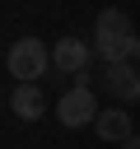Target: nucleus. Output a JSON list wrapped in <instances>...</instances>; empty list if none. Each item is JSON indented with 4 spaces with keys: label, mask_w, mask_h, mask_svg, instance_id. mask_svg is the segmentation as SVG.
I'll return each instance as SVG.
<instances>
[{
    "label": "nucleus",
    "mask_w": 140,
    "mask_h": 149,
    "mask_svg": "<svg viewBox=\"0 0 140 149\" xmlns=\"http://www.w3.org/2000/svg\"><path fill=\"white\" fill-rule=\"evenodd\" d=\"M93 51L103 56V65H121L135 56V28L126 19V9H103L98 23H93Z\"/></svg>",
    "instance_id": "1"
},
{
    "label": "nucleus",
    "mask_w": 140,
    "mask_h": 149,
    "mask_svg": "<svg viewBox=\"0 0 140 149\" xmlns=\"http://www.w3.org/2000/svg\"><path fill=\"white\" fill-rule=\"evenodd\" d=\"M5 65H9V74H14L19 84H37V79L47 74V65H51V51H47L42 37H19V42L5 51Z\"/></svg>",
    "instance_id": "2"
},
{
    "label": "nucleus",
    "mask_w": 140,
    "mask_h": 149,
    "mask_svg": "<svg viewBox=\"0 0 140 149\" xmlns=\"http://www.w3.org/2000/svg\"><path fill=\"white\" fill-rule=\"evenodd\" d=\"M56 121L61 126H93L98 121V98H93V88L89 84H75L70 93H61V102H56Z\"/></svg>",
    "instance_id": "3"
},
{
    "label": "nucleus",
    "mask_w": 140,
    "mask_h": 149,
    "mask_svg": "<svg viewBox=\"0 0 140 149\" xmlns=\"http://www.w3.org/2000/svg\"><path fill=\"white\" fill-rule=\"evenodd\" d=\"M93 56H98V51H93L84 37H61V42L51 47V65H56L61 74H75V79L89 70V61H93Z\"/></svg>",
    "instance_id": "4"
},
{
    "label": "nucleus",
    "mask_w": 140,
    "mask_h": 149,
    "mask_svg": "<svg viewBox=\"0 0 140 149\" xmlns=\"http://www.w3.org/2000/svg\"><path fill=\"white\" fill-rule=\"evenodd\" d=\"M103 88H107L117 102H135V98H140V65H135V61L103 65Z\"/></svg>",
    "instance_id": "5"
},
{
    "label": "nucleus",
    "mask_w": 140,
    "mask_h": 149,
    "mask_svg": "<svg viewBox=\"0 0 140 149\" xmlns=\"http://www.w3.org/2000/svg\"><path fill=\"white\" fill-rule=\"evenodd\" d=\"M9 112L23 116V121H37V116H47V93H42L37 84H19V88L9 93Z\"/></svg>",
    "instance_id": "6"
},
{
    "label": "nucleus",
    "mask_w": 140,
    "mask_h": 149,
    "mask_svg": "<svg viewBox=\"0 0 140 149\" xmlns=\"http://www.w3.org/2000/svg\"><path fill=\"white\" fill-rule=\"evenodd\" d=\"M93 130H98V140H117V144H126V140L135 135V130H131V112H121V107H107V112H98Z\"/></svg>",
    "instance_id": "7"
},
{
    "label": "nucleus",
    "mask_w": 140,
    "mask_h": 149,
    "mask_svg": "<svg viewBox=\"0 0 140 149\" xmlns=\"http://www.w3.org/2000/svg\"><path fill=\"white\" fill-rule=\"evenodd\" d=\"M126 149H140V135H131V140H126Z\"/></svg>",
    "instance_id": "8"
},
{
    "label": "nucleus",
    "mask_w": 140,
    "mask_h": 149,
    "mask_svg": "<svg viewBox=\"0 0 140 149\" xmlns=\"http://www.w3.org/2000/svg\"><path fill=\"white\" fill-rule=\"evenodd\" d=\"M135 61H140V37H135Z\"/></svg>",
    "instance_id": "9"
}]
</instances>
